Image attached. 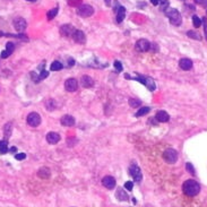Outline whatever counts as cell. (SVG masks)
Listing matches in <instances>:
<instances>
[{
	"mask_svg": "<svg viewBox=\"0 0 207 207\" xmlns=\"http://www.w3.org/2000/svg\"><path fill=\"white\" fill-rule=\"evenodd\" d=\"M182 190H183L184 195H187L189 197H194V196L199 194L201 186H199V183H198L197 181L192 180V179H189V180L183 182V184H182Z\"/></svg>",
	"mask_w": 207,
	"mask_h": 207,
	"instance_id": "cell-1",
	"label": "cell"
},
{
	"mask_svg": "<svg viewBox=\"0 0 207 207\" xmlns=\"http://www.w3.org/2000/svg\"><path fill=\"white\" fill-rule=\"evenodd\" d=\"M165 16L170 19L171 24H173L175 26H179L182 23V18H181L180 13L177 9H174V8H169V9L165 10Z\"/></svg>",
	"mask_w": 207,
	"mask_h": 207,
	"instance_id": "cell-2",
	"label": "cell"
},
{
	"mask_svg": "<svg viewBox=\"0 0 207 207\" xmlns=\"http://www.w3.org/2000/svg\"><path fill=\"white\" fill-rule=\"evenodd\" d=\"M135 80H138V82H140L141 84H144L146 87H147L149 91H155V88H156V85H155V82L153 80V78L152 77H148V76H138V77H135Z\"/></svg>",
	"mask_w": 207,
	"mask_h": 207,
	"instance_id": "cell-3",
	"label": "cell"
},
{
	"mask_svg": "<svg viewBox=\"0 0 207 207\" xmlns=\"http://www.w3.org/2000/svg\"><path fill=\"white\" fill-rule=\"evenodd\" d=\"M163 158L164 161L169 164H173L175 163L178 160V152L173 148H168L165 149V152L163 153Z\"/></svg>",
	"mask_w": 207,
	"mask_h": 207,
	"instance_id": "cell-4",
	"label": "cell"
},
{
	"mask_svg": "<svg viewBox=\"0 0 207 207\" xmlns=\"http://www.w3.org/2000/svg\"><path fill=\"white\" fill-rule=\"evenodd\" d=\"M77 14H78L80 17H89L92 16L93 14H94V9H93V7L91 5H87V3H83L80 6L78 7V9H77Z\"/></svg>",
	"mask_w": 207,
	"mask_h": 207,
	"instance_id": "cell-5",
	"label": "cell"
},
{
	"mask_svg": "<svg viewBox=\"0 0 207 207\" xmlns=\"http://www.w3.org/2000/svg\"><path fill=\"white\" fill-rule=\"evenodd\" d=\"M26 121L28 123V126H31V127H37L41 123V117L36 112H31L30 114L27 115Z\"/></svg>",
	"mask_w": 207,
	"mask_h": 207,
	"instance_id": "cell-6",
	"label": "cell"
},
{
	"mask_svg": "<svg viewBox=\"0 0 207 207\" xmlns=\"http://www.w3.org/2000/svg\"><path fill=\"white\" fill-rule=\"evenodd\" d=\"M128 172H129V174H130V175L134 178V180H135L136 182H140L141 179H143L141 171H140V169L138 168V165L132 164V166H129Z\"/></svg>",
	"mask_w": 207,
	"mask_h": 207,
	"instance_id": "cell-7",
	"label": "cell"
},
{
	"mask_svg": "<svg viewBox=\"0 0 207 207\" xmlns=\"http://www.w3.org/2000/svg\"><path fill=\"white\" fill-rule=\"evenodd\" d=\"M149 48H151V43H149V41L145 39L138 40L135 44V49L137 51H139V52H146V51L149 50Z\"/></svg>",
	"mask_w": 207,
	"mask_h": 207,
	"instance_id": "cell-8",
	"label": "cell"
},
{
	"mask_svg": "<svg viewBox=\"0 0 207 207\" xmlns=\"http://www.w3.org/2000/svg\"><path fill=\"white\" fill-rule=\"evenodd\" d=\"M27 26V23L26 20L22 18V17H17L14 19V27H15V30L18 32V33H23L25 28Z\"/></svg>",
	"mask_w": 207,
	"mask_h": 207,
	"instance_id": "cell-9",
	"label": "cell"
},
{
	"mask_svg": "<svg viewBox=\"0 0 207 207\" xmlns=\"http://www.w3.org/2000/svg\"><path fill=\"white\" fill-rule=\"evenodd\" d=\"M65 88L67 92H75L78 88V82L75 78H69L65 82Z\"/></svg>",
	"mask_w": 207,
	"mask_h": 207,
	"instance_id": "cell-10",
	"label": "cell"
},
{
	"mask_svg": "<svg viewBox=\"0 0 207 207\" xmlns=\"http://www.w3.org/2000/svg\"><path fill=\"white\" fill-rule=\"evenodd\" d=\"M102 184L106 189L112 190L115 187V179L113 177H111V175H105L102 179Z\"/></svg>",
	"mask_w": 207,
	"mask_h": 207,
	"instance_id": "cell-11",
	"label": "cell"
},
{
	"mask_svg": "<svg viewBox=\"0 0 207 207\" xmlns=\"http://www.w3.org/2000/svg\"><path fill=\"white\" fill-rule=\"evenodd\" d=\"M60 122H61V125L65 126V127H72V126L75 125V118L70 114H65L61 117L60 119Z\"/></svg>",
	"mask_w": 207,
	"mask_h": 207,
	"instance_id": "cell-12",
	"label": "cell"
},
{
	"mask_svg": "<svg viewBox=\"0 0 207 207\" xmlns=\"http://www.w3.org/2000/svg\"><path fill=\"white\" fill-rule=\"evenodd\" d=\"M74 32H75V28L71 25H69V24L63 25V26L60 27V34L63 36H66V37H69L70 35H72Z\"/></svg>",
	"mask_w": 207,
	"mask_h": 207,
	"instance_id": "cell-13",
	"label": "cell"
},
{
	"mask_svg": "<svg viewBox=\"0 0 207 207\" xmlns=\"http://www.w3.org/2000/svg\"><path fill=\"white\" fill-rule=\"evenodd\" d=\"M72 39H74V41L77 43H85V34H84V32L80 30H75V32H74V34H72Z\"/></svg>",
	"mask_w": 207,
	"mask_h": 207,
	"instance_id": "cell-14",
	"label": "cell"
},
{
	"mask_svg": "<svg viewBox=\"0 0 207 207\" xmlns=\"http://www.w3.org/2000/svg\"><path fill=\"white\" fill-rule=\"evenodd\" d=\"M179 66H180V68L182 69V70H190L191 68H192V61H191L190 59H188V58H182V59H180V61H179Z\"/></svg>",
	"mask_w": 207,
	"mask_h": 207,
	"instance_id": "cell-15",
	"label": "cell"
},
{
	"mask_svg": "<svg viewBox=\"0 0 207 207\" xmlns=\"http://www.w3.org/2000/svg\"><path fill=\"white\" fill-rule=\"evenodd\" d=\"M80 84H82V86L85 87V88H91V87H93V85H94V82H93V79L91 78L88 75H84L82 76V78H80Z\"/></svg>",
	"mask_w": 207,
	"mask_h": 207,
	"instance_id": "cell-16",
	"label": "cell"
},
{
	"mask_svg": "<svg viewBox=\"0 0 207 207\" xmlns=\"http://www.w3.org/2000/svg\"><path fill=\"white\" fill-rule=\"evenodd\" d=\"M46 141L51 145H54L57 143H59L60 140V135L59 134H57V132H49L48 135H46Z\"/></svg>",
	"mask_w": 207,
	"mask_h": 207,
	"instance_id": "cell-17",
	"label": "cell"
},
{
	"mask_svg": "<svg viewBox=\"0 0 207 207\" xmlns=\"http://www.w3.org/2000/svg\"><path fill=\"white\" fill-rule=\"evenodd\" d=\"M155 118L157 120L158 122H168L170 120V115L166 111H157L156 115H155Z\"/></svg>",
	"mask_w": 207,
	"mask_h": 207,
	"instance_id": "cell-18",
	"label": "cell"
},
{
	"mask_svg": "<svg viewBox=\"0 0 207 207\" xmlns=\"http://www.w3.org/2000/svg\"><path fill=\"white\" fill-rule=\"evenodd\" d=\"M115 197H117V199H118V201H129V197H128V195H127V192H126L123 189H121V188H118V189H117Z\"/></svg>",
	"mask_w": 207,
	"mask_h": 207,
	"instance_id": "cell-19",
	"label": "cell"
},
{
	"mask_svg": "<svg viewBox=\"0 0 207 207\" xmlns=\"http://www.w3.org/2000/svg\"><path fill=\"white\" fill-rule=\"evenodd\" d=\"M125 16H126V9L123 6H120L117 10V22L118 23H121L122 20L125 19Z\"/></svg>",
	"mask_w": 207,
	"mask_h": 207,
	"instance_id": "cell-20",
	"label": "cell"
},
{
	"mask_svg": "<svg viewBox=\"0 0 207 207\" xmlns=\"http://www.w3.org/2000/svg\"><path fill=\"white\" fill-rule=\"evenodd\" d=\"M37 175H39L40 178H42V179H46V178L50 177V170L48 168H41L39 170V172H37Z\"/></svg>",
	"mask_w": 207,
	"mask_h": 207,
	"instance_id": "cell-21",
	"label": "cell"
},
{
	"mask_svg": "<svg viewBox=\"0 0 207 207\" xmlns=\"http://www.w3.org/2000/svg\"><path fill=\"white\" fill-rule=\"evenodd\" d=\"M50 68H51V70H52V71H59V70H61V69L63 68V63H60V61H53V63H51Z\"/></svg>",
	"mask_w": 207,
	"mask_h": 207,
	"instance_id": "cell-22",
	"label": "cell"
},
{
	"mask_svg": "<svg viewBox=\"0 0 207 207\" xmlns=\"http://www.w3.org/2000/svg\"><path fill=\"white\" fill-rule=\"evenodd\" d=\"M151 111V109L148 108V106H143V108H140L139 110L137 111V113H136V117H143V115H145L146 113H148V112Z\"/></svg>",
	"mask_w": 207,
	"mask_h": 207,
	"instance_id": "cell-23",
	"label": "cell"
},
{
	"mask_svg": "<svg viewBox=\"0 0 207 207\" xmlns=\"http://www.w3.org/2000/svg\"><path fill=\"white\" fill-rule=\"evenodd\" d=\"M57 14H58V7H57V8H53V9H51V10H49V11H48V14H46L48 20L53 19V18L57 16Z\"/></svg>",
	"mask_w": 207,
	"mask_h": 207,
	"instance_id": "cell-24",
	"label": "cell"
},
{
	"mask_svg": "<svg viewBox=\"0 0 207 207\" xmlns=\"http://www.w3.org/2000/svg\"><path fill=\"white\" fill-rule=\"evenodd\" d=\"M192 23H194V26L196 27V28H198V27H201V19L198 16L194 15V16H192Z\"/></svg>",
	"mask_w": 207,
	"mask_h": 207,
	"instance_id": "cell-25",
	"label": "cell"
},
{
	"mask_svg": "<svg viewBox=\"0 0 207 207\" xmlns=\"http://www.w3.org/2000/svg\"><path fill=\"white\" fill-rule=\"evenodd\" d=\"M187 35L189 36V37H191V39H195V40H201V35H198L196 32H194V31H188L187 32Z\"/></svg>",
	"mask_w": 207,
	"mask_h": 207,
	"instance_id": "cell-26",
	"label": "cell"
},
{
	"mask_svg": "<svg viewBox=\"0 0 207 207\" xmlns=\"http://www.w3.org/2000/svg\"><path fill=\"white\" fill-rule=\"evenodd\" d=\"M10 134H11V123H7L6 126H5V135H6V137L8 138L10 136Z\"/></svg>",
	"mask_w": 207,
	"mask_h": 207,
	"instance_id": "cell-27",
	"label": "cell"
},
{
	"mask_svg": "<svg viewBox=\"0 0 207 207\" xmlns=\"http://www.w3.org/2000/svg\"><path fill=\"white\" fill-rule=\"evenodd\" d=\"M128 103L130 104V106H132V108H137L138 105L140 104V101H138V100H136V99H129Z\"/></svg>",
	"mask_w": 207,
	"mask_h": 207,
	"instance_id": "cell-28",
	"label": "cell"
},
{
	"mask_svg": "<svg viewBox=\"0 0 207 207\" xmlns=\"http://www.w3.org/2000/svg\"><path fill=\"white\" fill-rule=\"evenodd\" d=\"M54 108H56V102H54L53 100H50V101L46 102V109H48V110L51 111V110H53Z\"/></svg>",
	"mask_w": 207,
	"mask_h": 207,
	"instance_id": "cell-29",
	"label": "cell"
},
{
	"mask_svg": "<svg viewBox=\"0 0 207 207\" xmlns=\"http://www.w3.org/2000/svg\"><path fill=\"white\" fill-rule=\"evenodd\" d=\"M186 168H187V171L189 172V173L192 174V175H195V173H196V172H195L194 165L191 164V163H187V164H186Z\"/></svg>",
	"mask_w": 207,
	"mask_h": 207,
	"instance_id": "cell-30",
	"label": "cell"
},
{
	"mask_svg": "<svg viewBox=\"0 0 207 207\" xmlns=\"http://www.w3.org/2000/svg\"><path fill=\"white\" fill-rule=\"evenodd\" d=\"M14 49H15V45H14V43L8 42V43H7V44H6V50H7V51H8V52L13 53Z\"/></svg>",
	"mask_w": 207,
	"mask_h": 207,
	"instance_id": "cell-31",
	"label": "cell"
},
{
	"mask_svg": "<svg viewBox=\"0 0 207 207\" xmlns=\"http://www.w3.org/2000/svg\"><path fill=\"white\" fill-rule=\"evenodd\" d=\"M15 158H16L17 161H23L26 158V154L25 153H19V154H16L15 155Z\"/></svg>",
	"mask_w": 207,
	"mask_h": 207,
	"instance_id": "cell-32",
	"label": "cell"
},
{
	"mask_svg": "<svg viewBox=\"0 0 207 207\" xmlns=\"http://www.w3.org/2000/svg\"><path fill=\"white\" fill-rule=\"evenodd\" d=\"M49 76V71H46V70H41V74L39 75V78L40 80H42V79L46 78Z\"/></svg>",
	"mask_w": 207,
	"mask_h": 207,
	"instance_id": "cell-33",
	"label": "cell"
},
{
	"mask_svg": "<svg viewBox=\"0 0 207 207\" xmlns=\"http://www.w3.org/2000/svg\"><path fill=\"white\" fill-rule=\"evenodd\" d=\"M125 188L127 189V190L132 191V188H134V182H132V181H127V182L125 183Z\"/></svg>",
	"mask_w": 207,
	"mask_h": 207,
	"instance_id": "cell-34",
	"label": "cell"
},
{
	"mask_svg": "<svg viewBox=\"0 0 207 207\" xmlns=\"http://www.w3.org/2000/svg\"><path fill=\"white\" fill-rule=\"evenodd\" d=\"M113 65H114V68L117 69V70H118V71H122V63H120V61H114V63H113Z\"/></svg>",
	"mask_w": 207,
	"mask_h": 207,
	"instance_id": "cell-35",
	"label": "cell"
},
{
	"mask_svg": "<svg viewBox=\"0 0 207 207\" xmlns=\"http://www.w3.org/2000/svg\"><path fill=\"white\" fill-rule=\"evenodd\" d=\"M8 152V147H7V144H3L2 146H0V154H6Z\"/></svg>",
	"mask_w": 207,
	"mask_h": 207,
	"instance_id": "cell-36",
	"label": "cell"
},
{
	"mask_svg": "<svg viewBox=\"0 0 207 207\" xmlns=\"http://www.w3.org/2000/svg\"><path fill=\"white\" fill-rule=\"evenodd\" d=\"M30 75L32 76V79H33V80H34V82H35V83L40 82V78H39V76L36 75V72L32 71V72H31V74H30Z\"/></svg>",
	"mask_w": 207,
	"mask_h": 207,
	"instance_id": "cell-37",
	"label": "cell"
},
{
	"mask_svg": "<svg viewBox=\"0 0 207 207\" xmlns=\"http://www.w3.org/2000/svg\"><path fill=\"white\" fill-rule=\"evenodd\" d=\"M10 54H11V53L8 52L7 50H3L2 52H1V58H2V59H6V58H8V57H9Z\"/></svg>",
	"mask_w": 207,
	"mask_h": 207,
	"instance_id": "cell-38",
	"label": "cell"
},
{
	"mask_svg": "<svg viewBox=\"0 0 207 207\" xmlns=\"http://www.w3.org/2000/svg\"><path fill=\"white\" fill-rule=\"evenodd\" d=\"M168 6H169V1H168V0H162V7H161V9L164 10L165 8H168Z\"/></svg>",
	"mask_w": 207,
	"mask_h": 207,
	"instance_id": "cell-39",
	"label": "cell"
},
{
	"mask_svg": "<svg viewBox=\"0 0 207 207\" xmlns=\"http://www.w3.org/2000/svg\"><path fill=\"white\" fill-rule=\"evenodd\" d=\"M203 22H204V32H205V37H206V40H207V22H206V19L205 18H203Z\"/></svg>",
	"mask_w": 207,
	"mask_h": 207,
	"instance_id": "cell-40",
	"label": "cell"
},
{
	"mask_svg": "<svg viewBox=\"0 0 207 207\" xmlns=\"http://www.w3.org/2000/svg\"><path fill=\"white\" fill-rule=\"evenodd\" d=\"M160 1H162V0H151V2L154 5V6H157V5H160Z\"/></svg>",
	"mask_w": 207,
	"mask_h": 207,
	"instance_id": "cell-41",
	"label": "cell"
},
{
	"mask_svg": "<svg viewBox=\"0 0 207 207\" xmlns=\"http://www.w3.org/2000/svg\"><path fill=\"white\" fill-rule=\"evenodd\" d=\"M68 63H69V66H74V65H75V60L70 58V59H68Z\"/></svg>",
	"mask_w": 207,
	"mask_h": 207,
	"instance_id": "cell-42",
	"label": "cell"
},
{
	"mask_svg": "<svg viewBox=\"0 0 207 207\" xmlns=\"http://www.w3.org/2000/svg\"><path fill=\"white\" fill-rule=\"evenodd\" d=\"M105 1V3H106V6L108 7H111L112 5H111V0H104Z\"/></svg>",
	"mask_w": 207,
	"mask_h": 207,
	"instance_id": "cell-43",
	"label": "cell"
},
{
	"mask_svg": "<svg viewBox=\"0 0 207 207\" xmlns=\"http://www.w3.org/2000/svg\"><path fill=\"white\" fill-rule=\"evenodd\" d=\"M3 144H8V141L7 140H0V146H2Z\"/></svg>",
	"mask_w": 207,
	"mask_h": 207,
	"instance_id": "cell-44",
	"label": "cell"
},
{
	"mask_svg": "<svg viewBox=\"0 0 207 207\" xmlns=\"http://www.w3.org/2000/svg\"><path fill=\"white\" fill-rule=\"evenodd\" d=\"M16 151H17V148L15 147V146H14V147H11V148H10V152H11V153H15V152H16Z\"/></svg>",
	"mask_w": 207,
	"mask_h": 207,
	"instance_id": "cell-45",
	"label": "cell"
},
{
	"mask_svg": "<svg viewBox=\"0 0 207 207\" xmlns=\"http://www.w3.org/2000/svg\"><path fill=\"white\" fill-rule=\"evenodd\" d=\"M26 1H31V2H35L36 0H26Z\"/></svg>",
	"mask_w": 207,
	"mask_h": 207,
	"instance_id": "cell-46",
	"label": "cell"
},
{
	"mask_svg": "<svg viewBox=\"0 0 207 207\" xmlns=\"http://www.w3.org/2000/svg\"><path fill=\"white\" fill-rule=\"evenodd\" d=\"M3 35H5V34H3L2 32H1V31H0V36H3Z\"/></svg>",
	"mask_w": 207,
	"mask_h": 207,
	"instance_id": "cell-47",
	"label": "cell"
}]
</instances>
